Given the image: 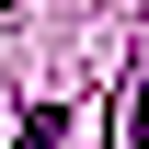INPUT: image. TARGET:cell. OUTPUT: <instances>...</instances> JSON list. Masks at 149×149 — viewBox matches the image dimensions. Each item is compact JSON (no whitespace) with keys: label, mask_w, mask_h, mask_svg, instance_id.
<instances>
[{"label":"cell","mask_w":149,"mask_h":149,"mask_svg":"<svg viewBox=\"0 0 149 149\" xmlns=\"http://www.w3.org/2000/svg\"><path fill=\"white\" fill-rule=\"evenodd\" d=\"M126 138L149 149V69H138V92H126Z\"/></svg>","instance_id":"cell-1"},{"label":"cell","mask_w":149,"mask_h":149,"mask_svg":"<svg viewBox=\"0 0 149 149\" xmlns=\"http://www.w3.org/2000/svg\"><path fill=\"white\" fill-rule=\"evenodd\" d=\"M23 149H57V103H46V115H23Z\"/></svg>","instance_id":"cell-2"}]
</instances>
